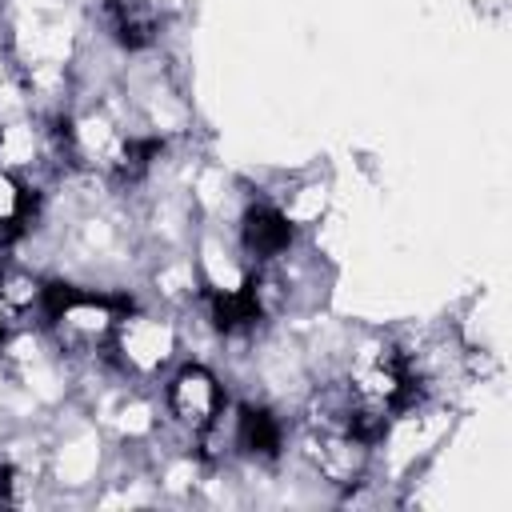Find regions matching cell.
<instances>
[{
    "label": "cell",
    "instance_id": "cell-1",
    "mask_svg": "<svg viewBox=\"0 0 512 512\" xmlns=\"http://www.w3.org/2000/svg\"><path fill=\"white\" fill-rule=\"evenodd\" d=\"M168 412L192 428V432H204L220 412H224V392H220V380L204 368V364H184L172 384H168Z\"/></svg>",
    "mask_w": 512,
    "mask_h": 512
},
{
    "label": "cell",
    "instance_id": "cell-2",
    "mask_svg": "<svg viewBox=\"0 0 512 512\" xmlns=\"http://www.w3.org/2000/svg\"><path fill=\"white\" fill-rule=\"evenodd\" d=\"M36 312H44V288L20 268H0V340L28 328Z\"/></svg>",
    "mask_w": 512,
    "mask_h": 512
},
{
    "label": "cell",
    "instance_id": "cell-3",
    "mask_svg": "<svg viewBox=\"0 0 512 512\" xmlns=\"http://www.w3.org/2000/svg\"><path fill=\"white\" fill-rule=\"evenodd\" d=\"M240 240H244V252H248V256H256V260H272V256H280V252L288 248V240H292V224H288L284 212L260 204V208H248L244 228H240Z\"/></svg>",
    "mask_w": 512,
    "mask_h": 512
},
{
    "label": "cell",
    "instance_id": "cell-4",
    "mask_svg": "<svg viewBox=\"0 0 512 512\" xmlns=\"http://www.w3.org/2000/svg\"><path fill=\"white\" fill-rule=\"evenodd\" d=\"M232 444L256 460H268L280 452V424L272 412L264 408H240V416L232 420Z\"/></svg>",
    "mask_w": 512,
    "mask_h": 512
},
{
    "label": "cell",
    "instance_id": "cell-5",
    "mask_svg": "<svg viewBox=\"0 0 512 512\" xmlns=\"http://www.w3.org/2000/svg\"><path fill=\"white\" fill-rule=\"evenodd\" d=\"M104 16H108L112 36H116L120 44H128V48L152 44V36H156V16H152V8H144L140 0H112V4L104 8Z\"/></svg>",
    "mask_w": 512,
    "mask_h": 512
},
{
    "label": "cell",
    "instance_id": "cell-6",
    "mask_svg": "<svg viewBox=\"0 0 512 512\" xmlns=\"http://www.w3.org/2000/svg\"><path fill=\"white\" fill-rule=\"evenodd\" d=\"M124 348H128V360H136L140 368H152L168 352V332L160 324L132 320V324H124Z\"/></svg>",
    "mask_w": 512,
    "mask_h": 512
}]
</instances>
